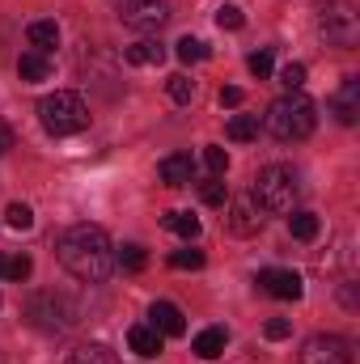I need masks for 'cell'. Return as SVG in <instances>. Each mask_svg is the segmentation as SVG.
I'll use <instances>...</instances> for the list:
<instances>
[{
	"label": "cell",
	"mask_w": 360,
	"mask_h": 364,
	"mask_svg": "<svg viewBox=\"0 0 360 364\" xmlns=\"http://www.w3.org/2000/svg\"><path fill=\"white\" fill-rule=\"evenodd\" d=\"M55 255L64 263V272L77 275L81 284H102L106 275L115 272V246L106 237V229L97 225H73L60 233Z\"/></svg>",
	"instance_id": "1"
},
{
	"label": "cell",
	"mask_w": 360,
	"mask_h": 364,
	"mask_svg": "<svg viewBox=\"0 0 360 364\" xmlns=\"http://www.w3.org/2000/svg\"><path fill=\"white\" fill-rule=\"evenodd\" d=\"M318 127V110H314V102L305 97V93H284V97H275L268 110V132L275 140H284V144H297V140H305L309 132Z\"/></svg>",
	"instance_id": "2"
},
{
	"label": "cell",
	"mask_w": 360,
	"mask_h": 364,
	"mask_svg": "<svg viewBox=\"0 0 360 364\" xmlns=\"http://www.w3.org/2000/svg\"><path fill=\"white\" fill-rule=\"evenodd\" d=\"M38 119L51 136H77V132L90 127V106L81 102V93L55 90L38 102Z\"/></svg>",
	"instance_id": "3"
},
{
	"label": "cell",
	"mask_w": 360,
	"mask_h": 364,
	"mask_svg": "<svg viewBox=\"0 0 360 364\" xmlns=\"http://www.w3.org/2000/svg\"><path fill=\"white\" fill-rule=\"evenodd\" d=\"M250 195H255V203H259L263 212L284 216V212L297 208V174H292L288 166H268V170H259Z\"/></svg>",
	"instance_id": "4"
},
{
	"label": "cell",
	"mask_w": 360,
	"mask_h": 364,
	"mask_svg": "<svg viewBox=\"0 0 360 364\" xmlns=\"http://www.w3.org/2000/svg\"><path fill=\"white\" fill-rule=\"evenodd\" d=\"M318 34L331 43V47H356L360 43V13L352 0H327L322 13H318Z\"/></svg>",
	"instance_id": "5"
},
{
	"label": "cell",
	"mask_w": 360,
	"mask_h": 364,
	"mask_svg": "<svg viewBox=\"0 0 360 364\" xmlns=\"http://www.w3.org/2000/svg\"><path fill=\"white\" fill-rule=\"evenodd\" d=\"M301 364H360V343L348 335H309L301 343Z\"/></svg>",
	"instance_id": "6"
},
{
	"label": "cell",
	"mask_w": 360,
	"mask_h": 364,
	"mask_svg": "<svg viewBox=\"0 0 360 364\" xmlns=\"http://www.w3.org/2000/svg\"><path fill=\"white\" fill-rule=\"evenodd\" d=\"M119 17L132 30H162L170 21V4L166 0H119Z\"/></svg>",
	"instance_id": "7"
},
{
	"label": "cell",
	"mask_w": 360,
	"mask_h": 364,
	"mask_svg": "<svg viewBox=\"0 0 360 364\" xmlns=\"http://www.w3.org/2000/svg\"><path fill=\"white\" fill-rule=\"evenodd\" d=\"M30 322H34L38 331H68L77 318H73V309H64V301H60V296L43 292V296H34V301H30Z\"/></svg>",
	"instance_id": "8"
},
{
	"label": "cell",
	"mask_w": 360,
	"mask_h": 364,
	"mask_svg": "<svg viewBox=\"0 0 360 364\" xmlns=\"http://www.w3.org/2000/svg\"><path fill=\"white\" fill-rule=\"evenodd\" d=\"M263 229V208L255 203V195H238L229 199V233L238 237H255Z\"/></svg>",
	"instance_id": "9"
},
{
	"label": "cell",
	"mask_w": 360,
	"mask_h": 364,
	"mask_svg": "<svg viewBox=\"0 0 360 364\" xmlns=\"http://www.w3.org/2000/svg\"><path fill=\"white\" fill-rule=\"evenodd\" d=\"M259 288H263L268 296H275V301H301V292H305L301 275L284 272V267H268V272H259Z\"/></svg>",
	"instance_id": "10"
},
{
	"label": "cell",
	"mask_w": 360,
	"mask_h": 364,
	"mask_svg": "<svg viewBox=\"0 0 360 364\" xmlns=\"http://www.w3.org/2000/svg\"><path fill=\"white\" fill-rule=\"evenodd\" d=\"M331 114H335L344 127H352L360 119V77H348V81L339 85V93L331 97Z\"/></svg>",
	"instance_id": "11"
},
{
	"label": "cell",
	"mask_w": 360,
	"mask_h": 364,
	"mask_svg": "<svg viewBox=\"0 0 360 364\" xmlns=\"http://www.w3.org/2000/svg\"><path fill=\"white\" fill-rule=\"evenodd\" d=\"M127 348H132L140 360H153V356H162V331L140 322V326H132V331H127Z\"/></svg>",
	"instance_id": "12"
},
{
	"label": "cell",
	"mask_w": 360,
	"mask_h": 364,
	"mask_svg": "<svg viewBox=\"0 0 360 364\" xmlns=\"http://www.w3.org/2000/svg\"><path fill=\"white\" fill-rule=\"evenodd\" d=\"M149 318H153L149 326H157L162 335H182V331H186V318H182V309L174 301H157V305L149 309Z\"/></svg>",
	"instance_id": "13"
},
{
	"label": "cell",
	"mask_w": 360,
	"mask_h": 364,
	"mask_svg": "<svg viewBox=\"0 0 360 364\" xmlns=\"http://www.w3.org/2000/svg\"><path fill=\"white\" fill-rule=\"evenodd\" d=\"M225 343H229V335H225V326H208V331H199V335H195V343H191V352H195L199 360H216V356L225 352Z\"/></svg>",
	"instance_id": "14"
},
{
	"label": "cell",
	"mask_w": 360,
	"mask_h": 364,
	"mask_svg": "<svg viewBox=\"0 0 360 364\" xmlns=\"http://www.w3.org/2000/svg\"><path fill=\"white\" fill-rule=\"evenodd\" d=\"M191 170H195V166H191V153H170L157 174H162L166 186H186V182H191Z\"/></svg>",
	"instance_id": "15"
},
{
	"label": "cell",
	"mask_w": 360,
	"mask_h": 364,
	"mask_svg": "<svg viewBox=\"0 0 360 364\" xmlns=\"http://www.w3.org/2000/svg\"><path fill=\"white\" fill-rule=\"evenodd\" d=\"M26 38H30L34 51L47 55L51 47H60V26H55V21H30V26H26Z\"/></svg>",
	"instance_id": "16"
},
{
	"label": "cell",
	"mask_w": 360,
	"mask_h": 364,
	"mask_svg": "<svg viewBox=\"0 0 360 364\" xmlns=\"http://www.w3.org/2000/svg\"><path fill=\"white\" fill-rule=\"evenodd\" d=\"M123 60H127L132 68L162 64V60H166V47H162V43H132V47H123Z\"/></svg>",
	"instance_id": "17"
},
{
	"label": "cell",
	"mask_w": 360,
	"mask_h": 364,
	"mask_svg": "<svg viewBox=\"0 0 360 364\" xmlns=\"http://www.w3.org/2000/svg\"><path fill=\"white\" fill-rule=\"evenodd\" d=\"M17 77H21V81H47V77H51V60H47L43 51H26V55L17 60Z\"/></svg>",
	"instance_id": "18"
},
{
	"label": "cell",
	"mask_w": 360,
	"mask_h": 364,
	"mask_svg": "<svg viewBox=\"0 0 360 364\" xmlns=\"http://www.w3.org/2000/svg\"><path fill=\"white\" fill-rule=\"evenodd\" d=\"M318 229H322V220H318L314 212H292V216H288V233H292L297 242H314Z\"/></svg>",
	"instance_id": "19"
},
{
	"label": "cell",
	"mask_w": 360,
	"mask_h": 364,
	"mask_svg": "<svg viewBox=\"0 0 360 364\" xmlns=\"http://www.w3.org/2000/svg\"><path fill=\"white\" fill-rule=\"evenodd\" d=\"M162 225H166L170 233L186 237V242H195V237H199V216H191V212H166V216H162Z\"/></svg>",
	"instance_id": "20"
},
{
	"label": "cell",
	"mask_w": 360,
	"mask_h": 364,
	"mask_svg": "<svg viewBox=\"0 0 360 364\" xmlns=\"http://www.w3.org/2000/svg\"><path fill=\"white\" fill-rule=\"evenodd\" d=\"M68 364H119V356L106 348V343H85V348H77Z\"/></svg>",
	"instance_id": "21"
},
{
	"label": "cell",
	"mask_w": 360,
	"mask_h": 364,
	"mask_svg": "<svg viewBox=\"0 0 360 364\" xmlns=\"http://www.w3.org/2000/svg\"><path fill=\"white\" fill-rule=\"evenodd\" d=\"M225 136H229V140H238V144L255 140V136H259V114H233V119H229V127H225Z\"/></svg>",
	"instance_id": "22"
},
{
	"label": "cell",
	"mask_w": 360,
	"mask_h": 364,
	"mask_svg": "<svg viewBox=\"0 0 360 364\" xmlns=\"http://www.w3.org/2000/svg\"><path fill=\"white\" fill-rule=\"evenodd\" d=\"M4 225L17 229V233L34 229V212H30V203H9V208H4Z\"/></svg>",
	"instance_id": "23"
},
{
	"label": "cell",
	"mask_w": 360,
	"mask_h": 364,
	"mask_svg": "<svg viewBox=\"0 0 360 364\" xmlns=\"http://www.w3.org/2000/svg\"><path fill=\"white\" fill-rule=\"evenodd\" d=\"M174 55H179L182 64H199V60H208V43H199V38H179V47H174Z\"/></svg>",
	"instance_id": "24"
},
{
	"label": "cell",
	"mask_w": 360,
	"mask_h": 364,
	"mask_svg": "<svg viewBox=\"0 0 360 364\" xmlns=\"http://www.w3.org/2000/svg\"><path fill=\"white\" fill-rule=\"evenodd\" d=\"M166 93H170V102L186 106V102L195 97V81H191V77H182V73H174V77L166 81Z\"/></svg>",
	"instance_id": "25"
},
{
	"label": "cell",
	"mask_w": 360,
	"mask_h": 364,
	"mask_svg": "<svg viewBox=\"0 0 360 364\" xmlns=\"http://www.w3.org/2000/svg\"><path fill=\"white\" fill-rule=\"evenodd\" d=\"M199 199L208 203V208H225V199H229V191H225V182L221 178H208L199 186Z\"/></svg>",
	"instance_id": "26"
},
{
	"label": "cell",
	"mask_w": 360,
	"mask_h": 364,
	"mask_svg": "<svg viewBox=\"0 0 360 364\" xmlns=\"http://www.w3.org/2000/svg\"><path fill=\"white\" fill-rule=\"evenodd\" d=\"M170 267H179V272H199V267H203V250H191V246H186V250H174V255H170Z\"/></svg>",
	"instance_id": "27"
},
{
	"label": "cell",
	"mask_w": 360,
	"mask_h": 364,
	"mask_svg": "<svg viewBox=\"0 0 360 364\" xmlns=\"http://www.w3.org/2000/svg\"><path fill=\"white\" fill-rule=\"evenodd\" d=\"M216 26H221V30H242V26H246V13H242L238 4H221V9H216Z\"/></svg>",
	"instance_id": "28"
},
{
	"label": "cell",
	"mask_w": 360,
	"mask_h": 364,
	"mask_svg": "<svg viewBox=\"0 0 360 364\" xmlns=\"http://www.w3.org/2000/svg\"><path fill=\"white\" fill-rule=\"evenodd\" d=\"M203 166L212 170V178H221V174L229 170V153H225L221 144H208V149H203Z\"/></svg>",
	"instance_id": "29"
},
{
	"label": "cell",
	"mask_w": 360,
	"mask_h": 364,
	"mask_svg": "<svg viewBox=\"0 0 360 364\" xmlns=\"http://www.w3.org/2000/svg\"><path fill=\"white\" fill-rule=\"evenodd\" d=\"M144 263H149L144 246H123V250H119V267H127V272H144Z\"/></svg>",
	"instance_id": "30"
},
{
	"label": "cell",
	"mask_w": 360,
	"mask_h": 364,
	"mask_svg": "<svg viewBox=\"0 0 360 364\" xmlns=\"http://www.w3.org/2000/svg\"><path fill=\"white\" fill-rule=\"evenodd\" d=\"M30 272H34V263H30V255H9V267H4V279H30Z\"/></svg>",
	"instance_id": "31"
},
{
	"label": "cell",
	"mask_w": 360,
	"mask_h": 364,
	"mask_svg": "<svg viewBox=\"0 0 360 364\" xmlns=\"http://www.w3.org/2000/svg\"><path fill=\"white\" fill-rule=\"evenodd\" d=\"M280 85L288 93H297L305 85V64H284V68H280Z\"/></svg>",
	"instance_id": "32"
},
{
	"label": "cell",
	"mask_w": 360,
	"mask_h": 364,
	"mask_svg": "<svg viewBox=\"0 0 360 364\" xmlns=\"http://www.w3.org/2000/svg\"><path fill=\"white\" fill-rule=\"evenodd\" d=\"M246 68H250L259 81H263V77H271V51H255V55L246 60Z\"/></svg>",
	"instance_id": "33"
},
{
	"label": "cell",
	"mask_w": 360,
	"mask_h": 364,
	"mask_svg": "<svg viewBox=\"0 0 360 364\" xmlns=\"http://www.w3.org/2000/svg\"><path fill=\"white\" fill-rule=\"evenodd\" d=\"M263 335H268V339H288V335H292V322H288V318H271L268 326H263Z\"/></svg>",
	"instance_id": "34"
},
{
	"label": "cell",
	"mask_w": 360,
	"mask_h": 364,
	"mask_svg": "<svg viewBox=\"0 0 360 364\" xmlns=\"http://www.w3.org/2000/svg\"><path fill=\"white\" fill-rule=\"evenodd\" d=\"M242 97H246V93L238 90V85H225V90H221V106H242Z\"/></svg>",
	"instance_id": "35"
},
{
	"label": "cell",
	"mask_w": 360,
	"mask_h": 364,
	"mask_svg": "<svg viewBox=\"0 0 360 364\" xmlns=\"http://www.w3.org/2000/svg\"><path fill=\"white\" fill-rule=\"evenodd\" d=\"M4 149H9V132L0 127V153H4Z\"/></svg>",
	"instance_id": "36"
}]
</instances>
